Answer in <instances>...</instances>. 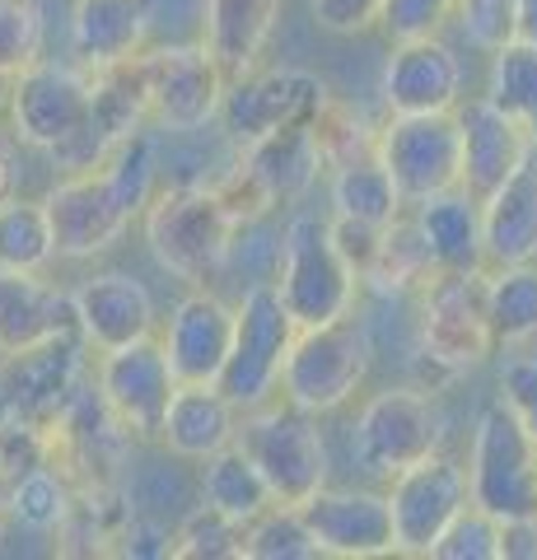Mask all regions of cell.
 I'll use <instances>...</instances> for the list:
<instances>
[{
    "label": "cell",
    "instance_id": "cell-1",
    "mask_svg": "<svg viewBox=\"0 0 537 560\" xmlns=\"http://www.w3.org/2000/svg\"><path fill=\"white\" fill-rule=\"evenodd\" d=\"M154 178H160L154 127L131 131L98 168L66 173L43 197L57 257L84 261V257L108 253L131 230V220H141V210L154 197Z\"/></svg>",
    "mask_w": 537,
    "mask_h": 560
},
{
    "label": "cell",
    "instance_id": "cell-2",
    "mask_svg": "<svg viewBox=\"0 0 537 560\" xmlns=\"http://www.w3.org/2000/svg\"><path fill=\"white\" fill-rule=\"evenodd\" d=\"M141 224L154 261L168 276L187 280V285H211L224 271L238 215L215 183H168L141 210Z\"/></svg>",
    "mask_w": 537,
    "mask_h": 560
},
{
    "label": "cell",
    "instance_id": "cell-3",
    "mask_svg": "<svg viewBox=\"0 0 537 560\" xmlns=\"http://www.w3.org/2000/svg\"><path fill=\"white\" fill-rule=\"evenodd\" d=\"M234 444L248 453V463L267 481L271 500L290 504V510H300L318 486H327V471H332L318 416L290 407L285 397L262 401L253 411H238Z\"/></svg>",
    "mask_w": 537,
    "mask_h": 560
},
{
    "label": "cell",
    "instance_id": "cell-4",
    "mask_svg": "<svg viewBox=\"0 0 537 560\" xmlns=\"http://www.w3.org/2000/svg\"><path fill=\"white\" fill-rule=\"evenodd\" d=\"M271 285L281 294L294 327L346 318V313L355 308V294H360V280L351 267H346V257L337 253L327 220L308 215V210H294L285 220Z\"/></svg>",
    "mask_w": 537,
    "mask_h": 560
},
{
    "label": "cell",
    "instance_id": "cell-5",
    "mask_svg": "<svg viewBox=\"0 0 537 560\" xmlns=\"http://www.w3.org/2000/svg\"><path fill=\"white\" fill-rule=\"evenodd\" d=\"M370 355H374L370 331L351 313L332 323L294 327V341L281 364V388L276 393L308 416H327L360 393V383L370 374Z\"/></svg>",
    "mask_w": 537,
    "mask_h": 560
},
{
    "label": "cell",
    "instance_id": "cell-6",
    "mask_svg": "<svg viewBox=\"0 0 537 560\" xmlns=\"http://www.w3.org/2000/svg\"><path fill=\"white\" fill-rule=\"evenodd\" d=\"M421 360L440 378L467 374L491 360V313H487V267L435 271L421 290Z\"/></svg>",
    "mask_w": 537,
    "mask_h": 560
},
{
    "label": "cell",
    "instance_id": "cell-7",
    "mask_svg": "<svg viewBox=\"0 0 537 560\" xmlns=\"http://www.w3.org/2000/svg\"><path fill=\"white\" fill-rule=\"evenodd\" d=\"M290 341H294V318L285 313L271 280L244 285L234 304V341L215 378V388L234 401V411H253L276 397Z\"/></svg>",
    "mask_w": 537,
    "mask_h": 560
},
{
    "label": "cell",
    "instance_id": "cell-8",
    "mask_svg": "<svg viewBox=\"0 0 537 560\" xmlns=\"http://www.w3.org/2000/svg\"><path fill=\"white\" fill-rule=\"evenodd\" d=\"M467 500L491 518H537V444L518 420L500 407L477 416L467 444Z\"/></svg>",
    "mask_w": 537,
    "mask_h": 560
},
{
    "label": "cell",
    "instance_id": "cell-9",
    "mask_svg": "<svg viewBox=\"0 0 537 560\" xmlns=\"http://www.w3.org/2000/svg\"><path fill=\"white\" fill-rule=\"evenodd\" d=\"M332 103V90L300 66H276V70H248V75L224 80L220 108H215V131L230 140L234 150L253 145L294 121H318L323 108Z\"/></svg>",
    "mask_w": 537,
    "mask_h": 560
},
{
    "label": "cell",
    "instance_id": "cell-10",
    "mask_svg": "<svg viewBox=\"0 0 537 560\" xmlns=\"http://www.w3.org/2000/svg\"><path fill=\"white\" fill-rule=\"evenodd\" d=\"M136 70L145 90V121L154 131H206L215 121L224 70L201 43H145L136 51Z\"/></svg>",
    "mask_w": 537,
    "mask_h": 560
},
{
    "label": "cell",
    "instance_id": "cell-11",
    "mask_svg": "<svg viewBox=\"0 0 537 560\" xmlns=\"http://www.w3.org/2000/svg\"><path fill=\"white\" fill-rule=\"evenodd\" d=\"M47 463L61 471L71 490L84 486H122V467L131 458V434L117 425V416L103 407L98 388L75 383L57 416L43 425Z\"/></svg>",
    "mask_w": 537,
    "mask_h": 560
},
{
    "label": "cell",
    "instance_id": "cell-12",
    "mask_svg": "<svg viewBox=\"0 0 537 560\" xmlns=\"http://www.w3.org/2000/svg\"><path fill=\"white\" fill-rule=\"evenodd\" d=\"M90 98H94V70L38 57L20 75H10L5 127L20 145L47 154L80 131V121L90 117Z\"/></svg>",
    "mask_w": 537,
    "mask_h": 560
},
{
    "label": "cell",
    "instance_id": "cell-13",
    "mask_svg": "<svg viewBox=\"0 0 537 560\" xmlns=\"http://www.w3.org/2000/svg\"><path fill=\"white\" fill-rule=\"evenodd\" d=\"M374 154L407 206L458 183V117L448 113H388L374 131Z\"/></svg>",
    "mask_w": 537,
    "mask_h": 560
},
{
    "label": "cell",
    "instance_id": "cell-14",
    "mask_svg": "<svg viewBox=\"0 0 537 560\" xmlns=\"http://www.w3.org/2000/svg\"><path fill=\"white\" fill-rule=\"evenodd\" d=\"M435 448H444V416L421 388H384L355 416V458L374 477H397Z\"/></svg>",
    "mask_w": 537,
    "mask_h": 560
},
{
    "label": "cell",
    "instance_id": "cell-15",
    "mask_svg": "<svg viewBox=\"0 0 537 560\" xmlns=\"http://www.w3.org/2000/svg\"><path fill=\"white\" fill-rule=\"evenodd\" d=\"M94 388L103 397V407L117 416V425L131 434V444H154L168 411V397L178 388L160 337H141L113 350H98V370H94Z\"/></svg>",
    "mask_w": 537,
    "mask_h": 560
},
{
    "label": "cell",
    "instance_id": "cell-16",
    "mask_svg": "<svg viewBox=\"0 0 537 560\" xmlns=\"http://www.w3.org/2000/svg\"><path fill=\"white\" fill-rule=\"evenodd\" d=\"M384 500L393 518V556H430L448 518L467 504V471L444 448H435L388 477Z\"/></svg>",
    "mask_w": 537,
    "mask_h": 560
},
{
    "label": "cell",
    "instance_id": "cell-17",
    "mask_svg": "<svg viewBox=\"0 0 537 560\" xmlns=\"http://www.w3.org/2000/svg\"><path fill=\"white\" fill-rule=\"evenodd\" d=\"M300 518L308 537L318 541V556H341V560L393 556V518H388V500L378 490L318 486L300 504Z\"/></svg>",
    "mask_w": 537,
    "mask_h": 560
},
{
    "label": "cell",
    "instance_id": "cell-18",
    "mask_svg": "<svg viewBox=\"0 0 537 560\" xmlns=\"http://www.w3.org/2000/svg\"><path fill=\"white\" fill-rule=\"evenodd\" d=\"M80 378H84L80 327L57 331V337H47L28 350H14V355H0V383L10 393V407L20 420H33V425H47Z\"/></svg>",
    "mask_w": 537,
    "mask_h": 560
},
{
    "label": "cell",
    "instance_id": "cell-19",
    "mask_svg": "<svg viewBox=\"0 0 537 560\" xmlns=\"http://www.w3.org/2000/svg\"><path fill=\"white\" fill-rule=\"evenodd\" d=\"M230 341H234V304H224L206 285H192V294H183L168 308L160 331L164 360L178 383H215L224 355H230Z\"/></svg>",
    "mask_w": 537,
    "mask_h": 560
},
{
    "label": "cell",
    "instance_id": "cell-20",
    "mask_svg": "<svg viewBox=\"0 0 537 560\" xmlns=\"http://www.w3.org/2000/svg\"><path fill=\"white\" fill-rule=\"evenodd\" d=\"M388 113H448L463 98V61L440 33L393 43V57L378 80Z\"/></svg>",
    "mask_w": 537,
    "mask_h": 560
},
{
    "label": "cell",
    "instance_id": "cell-21",
    "mask_svg": "<svg viewBox=\"0 0 537 560\" xmlns=\"http://www.w3.org/2000/svg\"><path fill=\"white\" fill-rule=\"evenodd\" d=\"M75 300V327L84 346L113 350L127 341H141L160 323L154 294L145 290V280H136L131 271H98L71 294Z\"/></svg>",
    "mask_w": 537,
    "mask_h": 560
},
{
    "label": "cell",
    "instance_id": "cell-22",
    "mask_svg": "<svg viewBox=\"0 0 537 560\" xmlns=\"http://www.w3.org/2000/svg\"><path fill=\"white\" fill-rule=\"evenodd\" d=\"M481 243L487 267L537 261V145H524L518 164L481 197Z\"/></svg>",
    "mask_w": 537,
    "mask_h": 560
},
{
    "label": "cell",
    "instance_id": "cell-23",
    "mask_svg": "<svg viewBox=\"0 0 537 560\" xmlns=\"http://www.w3.org/2000/svg\"><path fill=\"white\" fill-rule=\"evenodd\" d=\"M454 117H458V183L472 191V197H487V191L518 164L528 136L514 117L500 113L487 94L458 98Z\"/></svg>",
    "mask_w": 537,
    "mask_h": 560
},
{
    "label": "cell",
    "instance_id": "cell-24",
    "mask_svg": "<svg viewBox=\"0 0 537 560\" xmlns=\"http://www.w3.org/2000/svg\"><path fill=\"white\" fill-rule=\"evenodd\" d=\"M150 0H75L71 10V57L84 70L122 66L150 43Z\"/></svg>",
    "mask_w": 537,
    "mask_h": 560
},
{
    "label": "cell",
    "instance_id": "cell-25",
    "mask_svg": "<svg viewBox=\"0 0 537 560\" xmlns=\"http://www.w3.org/2000/svg\"><path fill=\"white\" fill-rule=\"evenodd\" d=\"M411 220L425 238L430 267L435 271H477L487 267V243H481V197H472L463 183L416 201Z\"/></svg>",
    "mask_w": 537,
    "mask_h": 560
},
{
    "label": "cell",
    "instance_id": "cell-26",
    "mask_svg": "<svg viewBox=\"0 0 537 560\" xmlns=\"http://www.w3.org/2000/svg\"><path fill=\"white\" fill-rule=\"evenodd\" d=\"M75 331V300L43 271H0V355Z\"/></svg>",
    "mask_w": 537,
    "mask_h": 560
},
{
    "label": "cell",
    "instance_id": "cell-27",
    "mask_svg": "<svg viewBox=\"0 0 537 560\" xmlns=\"http://www.w3.org/2000/svg\"><path fill=\"white\" fill-rule=\"evenodd\" d=\"M285 0H201V47L215 57L224 80L248 75L262 61Z\"/></svg>",
    "mask_w": 537,
    "mask_h": 560
},
{
    "label": "cell",
    "instance_id": "cell-28",
    "mask_svg": "<svg viewBox=\"0 0 537 560\" xmlns=\"http://www.w3.org/2000/svg\"><path fill=\"white\" fill-rule=\"evenodd\" d=\"M234 425H238V411L215 383H178L154 444H164L183 463H201L206 453H215L234 440Z\"/></svg>",
    "mask_w": 537,
    "mask_h": 560
},
{
    "label": "cell",
    "instance_id": "cell-29",
    "mask_svg": "<svg viewBox=\"0 0 537 560\" xmlns=\"http://www.w3.org/2000/svg\"><path fill=\"white\" fill-rule=\"evenodd\" d=\"M327 197H332V215L360 220V224H388L407 210V201L397 197V187L374 150L327 164Z\"/></svg>",
    "mask_w": 537,
    "mask_h": 560
},
{
    "label": "cell",
    "instance_id": "cell-30",
    "mask_svg": "<svg viewBox=\"0 0 537 560\" xmlns=\"http://www.w3.org/2000/svg\"><path fill=\"white\" fill-rule=\"evenodd\" d=\"M197 486H201V504H211V510L238 518L244 528L262 510H271V504H276L267 481L257 477V467L248 463V453L238 448L234 440L224 444V448H215V453H206Z\"/></svg>",
    "mask_w": 537,
    "mask_h": 560
},
{
    "label": "cell",
    "instance_id": "cell-31",
    "mask_svg": "<svg viewBox=\"0 0 537 560\" xmlns=\"http://www.w3.org/2000/svg\"><path fill=\"white\" fill-rule=\"evenodd\" d=\"M487 313H491L495 350L537 341V261L487 267Z\"/></svg>",
    "mask_w": 537,
    "mask_h": 560
},
{
    "label": "cell",
    "instance_id": "cell-32",
    "mask_svg": "<svg viewBox=\"0 0 537 560\" xmlns=\"http://www.w3.org/2000/svg\"><path fill=\"white\" fill-rule=\"evenodd\" d=\"M430 276H435V267H430L425 238H421V230H416L411 206H407L402 215L384 224L378 248L370 257V271L360 276V285H370L378 294H411V290H421Z\"/></svg>",
    "mask_w": 537,
    "mask_h": 560
},
{
    "label": "cell",
    "instance_id": "cell-33",
    "mask_svg": "<svg viewBox=\"0 0 537 560\" xmlns=\"http://www.w3.org/2000/svg\"><path fill=\"white\" fill-rule=\"evenodd\" d=\"M0 495H5V518L10 523H20V528H28V533H57L61 518L71 514L75 490L51 463H38V467H28L14 481L0 486Z\"/></svg>",
    "mask_w": 537,
    "mask_h": 560
},
{
    "label": "cell",
    "instance_id": "cell-34",
    "mask_svg": "<svg viewBox=\"0 0 537 560\" xmlns=\"http://www.w3.org/2000/svg\"><path fill=\"white\" fill-rule=\"evenodd\" d=\"M487 98L505 117H514L518 127H524L528 145H537V47L505 43L500 51H491Z\"/></svg>",
    "mask_w": 537,
    "mask_h": 560
},
{
    "label": "cell",
    "instance_id": "cell-35",
    "mask_svg": "<svg viewBox=\"0 0 537 560\" xmlns=\"http://www.w3.org/2000/svg\"><path fill=\"white\" fill-rule=\"evenodd\" d=\"M51 257H57V243H51L43 201H0V271H43Z\"/></svg>",
    "mask_w": 537,
    "mask_h": 560
},
{
    "label": "cell",
    "instance_id": "cell-36",
    "mask_svg": "<svg viewBox=\"0 0 537 560\" xmlns=\"http://www.w3.org/2000/svg\"><path fill=\"white\" fill-rule=\"evenodd\" d=\"M173 560H244V523L197 504L173 528Z\"/></svg>",
    "mask_w": 537,
    "mask_h": 560
},
{
    "label": "cell",
    "instance_id": "cell-37",
    "mask_svg": "<svg viewBox=\"0 0 537 560\" xmlns=\"http://www.w3.org/2000/svg\"><path fill=\"white\" fill-rule=\"evenodd\" d=\"M244 560H318V541L308 537L300 510L271 504L244 528Z\"/></svg>",
    "mask_w": 537,
    "mask_h": 560
},
{
    "label": "cell",
    "instance_id": "cell-38",
    "mask_svg": "<svg viewBox=\"0 0 537 560\" xmlns=\"http://www.w3.org/2000/svg\"><path fill=\"white\" fill-rule=\"evenodd\" d=\"M430 560H500V518L477 510L472 500L448 518V528L435 537Z\"/></svg>",
    "mask_w": 537,
    "mask_h": 560
},
{
    "label": "cell",
    "instance_id": "cell-39",
    "mask_svg": "<svg viewBox=\"0 0 537 560\" xmlns=\"http://www.w3.org/2000/svg\"><path fill=\"white\" fill-rule=\"evenodd\" d=\"M43 57V10L38 0H0V75H20Z\"/></svg>",
    "mask_w": 537,
    "mask_h": 560
},
{
    "label": "cell",
    "instance_id": "cell-40",
    "mask_svg": "<svg viewBox=\"0 0 537 560\" xmlns=\"http://www.w3.org/2000/svg\"><path fill=\"white\" fill-rule=\"evenodd\" d=\"M448 20L458 24V33L477 51H500L505 43H514V0H454Z\"/></svg>",
    "mask_w": 537,
    "mask_h": 560
},
{
    "label": "cell",
    "instance_id": "cell-41",
    "mask_svg": "<svg viewBox=\"0 0 537 560\" xmlns=\"http://www.w3.org/2000/svg\"><path fill=\"white\" fill-rule=\"evenodd\" d=\"M500 407H505L537 444V350L514 346V355L500 364Z\"/></svg>",
    "mask_w": 537,
    "mask_h": 560
},
{
    "label": "cell",
    "instance_id": "cell-42",
    "mask_svg": "<svg viewBox=\"0 0 537 560\" xmlns=\"http://www.w3.org/2000/svg\"><path fill=\"white\" fill-rule=\"evenodd\" d=\"M454 0H378V28L388 33V43L402 38H430L448 24Z\"/></svg>",
    "mask_w": 537,
    "mask_h": 560
},
{
    "label": "cell",
    "instance_id": "cell-43",
    "mask_svg": "<svg viewBox=\"0 0 537 560\" xmlns=\"http://www.w3.org/2000/svg\"><path fill=\"white\" fill-rule=\"evenodd\" d=\"M113 556H127V560H168L173 556V528L160 523L154 514L131 510L122 533L113 541Z\"/></svg>",
    "mask_w": 537,
    "mask_h": 560
},
{
    "label": "cell",
    "instance_id": "cell-44",
    "mask_svg": "<svg viewBox=\"0 0 537 560\" xmlns=\"http://www.w3.org/2000/svg\"><path fill=\"white\" fill-rule=\"evenodd\" d=\"M314 20L327 33H365L378 20V0H314Z\"/></svg>",
    "mask_w": 537,
    "mask_h": 560
},
{
    "label": "cell",
    "instance_id": "cell-45",
    "mask_svg": "<svg viewBox=\"0 0 537 560\" xmlns=\"http://www.w3.org/2000/svg\"><path fill=\"white\" fill-rule=\"evenodd\" d=\"M500 560H537V518L500 523Z\"/></svg>",
    "mask_w": 537,
    "mask_h": 560
},
{
    "label": "cell",
    "instance_id": "cell-46",
    "mask_svg": "<svg viewBox=\"0 0 537 560\" xmlns=\"http://www.w3.org/2000/svg\"><path fill=\"white\" fill-rule=\"evenodd\" d=\"M14 183H20V140L10 127H0V201L14 197Z\"/></svg>",
    "mask_w": 537,
    "mask_h": 560
},
{
    "label": "cell",
    "instance_id": "cell-47",
    "mask_svg": "<svg viewBox=\"0 0 537 560\" xmlns=\"http://www.w3.org/2000/svg\"><path fill=\"white\" fill-rule=\"evenodd\" d=\"M514 43L537 47V0H514Z\"/></svg>",
    "mask_w": 537,
    "mask_h": 560
},
{
    "label": "cell",
    "instance_id": "cell-48",
    "mask_svg": "<svg viewBox=\"0 0 537 560\" xmlns=\"http://www.w3.org/2000/svg\"><path fill=\"white\" fill-rule=\"evenodd\" d=\"M5 420H14V407H10V393H5V383H0V425Z\"/></svg>",
    "mask_w": 537,
    "mask_h": 560
},
{
    "label": "cell",
    "instance_id": "cell-49",
    "mask_svg": "<svg viewBox=\"0 0 537 560\" xmlns=\"http://www.w3.org/2000/svg\"><path fill=\"white\" fill-rule=\"evenodd\" d=\"M5 90H10V80L0 75V113H5Z\"/></svg>",
    "mask_w": 537,
    "mask_h": 560
},
{
    "label": "cell",
    "instance_id": "cell-50",
    "mask_svg": "<svg viewBox=\"0 0 537 560\" xmlns=\"http://www.w3.org/2000/svg\"><path fill=\"white\" fill-rule=\"evenodd\" d=\"M0 528H5V495H0Z\"/></svg>",
    "mask_w": 537,
    "mask_h": 560
}]
</instances>
